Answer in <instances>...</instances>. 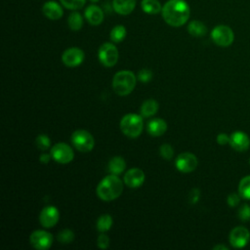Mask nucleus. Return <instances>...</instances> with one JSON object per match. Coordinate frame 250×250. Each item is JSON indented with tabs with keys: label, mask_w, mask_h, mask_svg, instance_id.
Here are the masks:
<instances>
[{
	"label": "nucleus",
	"mask_w": 250,
	"mask_h": 250,
	"mask_svg": "<svg viewBox=\"0 0 250 250\" xmlns=\"http://www.w3.org/2000/svg\"><path fill=\"white\" fill-rule=\"evenodd\" d=\"M67 24H68V27L73 31L80 30L83 25V19L81 15L78 12H72L68 16Z\"/></svg>",
	"instance_id": "25"
},
{
	"label": "nucleus",
	"mask_w": 250,
	"mask_h": 250,
	"mask_svg": "<svg viewBox=\"0 0 250 250\" xmlns=\"http://www.w3.org/2000/svg\"><path fill=\"white\" fill-rule=\"evenodd\" d=\"M161 12L163 20L174 27L185 24L189 18V6L185 0H169Z\"/></svg>",
	"instance_id": "1"
},
{
	"label": "nucleus",
	"mask_w": 250,
	"mask_h": 250,
	"mask_svg": "<svg viewBox=\"0 0 250 250\" xmlns=\"http://www.w3.org/2000/svg\"><path fill=\"white\" fill-rule=\"evenodd\" d=\"M159 154L163 159L170 160L174 156V149L169 144H163L159 147Z\"/></svg>",
	"instance_id": "30"
},
{
	"label": "nucleus",
	"mask_w": 250,
	"mask_h": 250,
	"mask_svg": "<svg viewBox=\"0 0 250 250\" xmlns=\"http://www.w3.org/2000/svg\"><path fill=\"white\" fill-rule=\"evenodd\" d=\"M72 146L81 152H89L95 146V139L90 132L84 129L75 130L70 137Z\"/></svg>",
	"instance_id": "5"
},
{
	"label": "nucleus",
	"mask_w": 250,
	"mask_h": 250,
	"mask_svg": "<svg viewBox=\"0 0 250 250\" xmlns=\"http://www.w3.org/2000/svg\"><path fill=\"white\" fill-rule=\"evenodd\" d=\"M112 224V217L109 214H103L98 218L96 227L99 232H106L111 229Z\"/></svg>",
	"instance_id": "23"
},
{
	"label": "nucleus",
	"mask_w": 250,
	"mask_h": 250,
	"mask_svg": "<svg viewBox=\"0 0 250 250\" xmlns=\"http://www.w3.org/2000/svg\"><path fill=\"white\" fill-rule=\"evenodd\" d=\"M51 159H52V157H51V154H50V153H42V154L40 155V157H39L40 162L43 163V164L49 163V161H50Z\"/></svg>",
	"instance_id": "38"
},
{
	"label": "nucleus",
	"mask_w": 250,
	"mask_h": 250,
	"mask_svg": "<svg viewBox=\"0 0 250 250\" xmlns=\"http://www.w3.org/2000/svg\"><path fill=\"white\" fill-rule=\"evenodd\" d=\"M239 219L243 222H247L250 220V205L243 204L239 207L237 213Z\"/></svg>",
	"instance_id": "34"
},
{
	"label": "nucleus",
	"mask_w": 250,
	"mask_h": 250,
	"mask_svg": "<svg viewBox=\"0 0 250 250\" xmlns=\"http://www.w3.org/2000/svg\"><path fill=\"white\" fill-rule=\"evenodd\" d=\"M54 237L51 232L44 229H37L29 235L30 245L37 250H47L53 244Z\"/></svg>",
	"instance_id": "9"
},
{
	"label": "nucleus",
	"mask_w": 250,
	"mask_h": 250,
	"mask_svg": "<svg viewBox=\"0 0 250 250\" xmlns=\"http://www.w3.org/2000/svg\"><path fill=\"white\" fill-rule=\"evenodd\" d=\"M249 163H250V160H249Z\"/></svg>",
	"instance_id": "41"
},
{
	"label": "nucleus",
	"mask_w": 250,
	"mask_h": 250,
	"mask_svg": "<svg viewBox=\"0 0 250 250\" xmlns=\"http://www.w3.org/2000/svg\"><path fill=\"white\" fill-rule=\"evenodd\" d=\"M43 14L50 20H59L62 16V9L55 1H48L43 5Z\"/></svg>",
	"instance_id": "18"
},
{
	"label": "nucleus",
	"mask_w": 250,
	"mask_h": 250,
	"mask_svg": "<svg viewBox=\"0 0 250 250\" xmlns=\"http://www.w3.org/2000/svg\"><path fill=\"white\" fill-rule=\"evenodd\" d=\"M158 103L153 100V99H148L146 100L140 107V113L143 117L145 118H148L153 116L157 111H158Z\"/></svg>",
	"instance_id": "20"
},
{
	"label": "nucleus",
	"mask_w": 250,
	"mask_h": 250,
	"mask_svg": "<svg viewBox=\"0 0 250 250\" xmlns=\"http://www.w3.org/2000/svg\"><path fill=\"white\" fill-rule=\"evenodd\" d=\"M214 250H218V249H225V250H228V247L227 246H225V245H222V244H220V245H216V246H214V248H213Z\"/></svg>",
	"instance_id": "39"
},
{
	"label": "nucleus",
	"mask_w": 250,
	"mask_h": 250,
	"mask_svg": "<svg viewBox=\"0 0 250 250\" xmlns=\"http://www.w3.org/2000/svg\"><path fill=\"white\" fill-rule=\"evenodd\" d=\"M50 154L53 160L60 164H67L74 158L73 149L65 143H57L50 148Z\"/></svg>",
	"instance_id": "8"
},
{
	"label": "nucleus",
	"mask_w": 250,
	"mask_h": 250,
	"mask_svg": "<svg viewBox=\"0 0 250 250\" xmlns=\"http://www.w3.org/2000/svg\"><path fill=\"white\" fill-rule=\"evenodd\" d=\"M85 59L84 52L77 47L66 49L62 55V62L68 67H76L80 65Z\"/></svg>",
	"instance_id": "12"
},
{
	"label": "nucleus",
	"mask_w": 250,
	"mask_h": 250,
	"mask_svg": "<svg viewBox=\"0 0 250 250\" xmlns=\"http://www.w3.org/2000/svg\"><path fill=\"white\" fill-rule=\"evenodd\" d=\"M85 18L92 25H99L104 21V13L96 5H90L85 10Z\"/></svg>",
	"instance_id": "17"
},
{
	"label": "nucleus",
	"mask_w": 250,
	"mask_h": 250,
	"mask_svg": "<svg viewBox=\"0 0 250 250\" xmlns=\"http://www.w3.org/2000/svg\"><path fill=\"white\" fill-rule=\"evenodd\" d=\"M199 195H200V192H199V189L198 188H192L191 191L189 192V195H188V200L191 204H195L198 199H199Z\"/></svg>",
	"instance_id": "36"
},
{
	"label": "nucleus",
	"mask_w": 250,
	"mask_h": 250,
	"mask_svg": "<svg viewBox=\"0 0 250 250\" xmlns=\"http://www.w3.org/2000/svg\"><path fill=\"white\" fill-rule=\"evenodd\" d=\"M148 134L152 137H160L167 131V123L161 118H153L146 125Z\"/></svg>",
	"instance_id": "16"
},
{
	"label": "nucleus",
	"mask_w": 250,
	"mask_h": 250,
	"mask_svg": "<svg viewBox=\"0 0 250 250\" xmlns=\"http://www.w3.org/2000/svg\"><path fill=\"white\" fill-rule=\"evenodd\" d=\"M60 220L59 209L53 205L44 207L39 214V223L45 229L55 227Z\"/></svg>",
	"instance_id": "11"
},
{
	"label": "nucleus",
	"mask_w": 250,
	"mask_h": 250,
	"mask_svg": "<svg viewBox=\"0 0 250 250\" xmlns=\"http://www.w3.org/2000/svg\"><path fill=\"white\" fill-rule=\"evenodd\" d=\"M74 232L71 229H63L58 233L57 239L62 244H69L74 240Z\"/></svg>",
	"instance_id": "29"
},
{
	"label": "nucleus",
	"mask_w": 250,
	"mask_h": 250,
	"mask_svg": "<svg viewBox=\"0 0 250 250\" xmlns=\"http://www.w3.org/2000/svg\"><path fill=\"white\" fill-rule=\"evenodd\" d=\"M119 127L126 137L131 139L138 138L144 129L143 116L137 113H127L121 118Z\"/></svg>",
	"instance_id": "4"
},
{
	"label": "nucleus",
	"mask_w": 250,
	"mask_h": 250,
	"mask_svg": "<svg viewBox=\"0 0 250 250\" xmlns=\"http://www.w3.org/2000/svg\"><path fill=\"white\" fill-rule=\"evenodd\" d=\"M35 146L38 149L45 151L51 148V140L46 134H39L35 139Z\"/></svg>",
	"instance_id": "28"
},
{
	"label": "nucleus",
	"mask_w": 250,
	"mask_h": 250,
	"mask_svg": "<svg viewBox=\"0 0 250 250\" xmlns=\"http://www.w3.org/2000/svg\"><path fill=\"white\" fill-rule=\"evenodd\" d=\"M152 71L150 69L147 68H143L141 70H139L138 74H137V78L139 81L143 82V83H147L152 79Z\"/></svg>",
	"instance_id": "32"
},
{
	"label": "nucleus",
	"mask_w": 250,
	"mask_h": 250,
	"mask_svg": "<svg viewBox=\"0 0 250 250\" xmlns=\"http://www.w3.org/2000/svg\"><path fill=\"white\" fill-rule=\"evenodd\" d=\"M126 168V161L122 156L116 155L109 159L108 161V170L111 174L120 175L124 172Z\"/></svg>",
	"instance_id": "21"
},
{
	"label": "nucleus",
	"mask_w": 250,
	"mask_h": 250,
	"mask_svg": "<svg viewBox=\"0 0 250 250\" xmlns=\"http://www.w3.org/2000/svg\"><path fill=\"white\" fill-rule=\"evenodd\" d=\"M238 193L242 198L250 200V175L240 180L238 184Z\"/></svg>",
	"instance_id": "26"
},
{
	"label": "nucleus",
	"mask_w": 250,
	"mask_h": 250,
	"mask_svg": "<svg viewBox=\"0 0 250 250\" xmlns=\"http://www.w3.org/2000/svg\"><path fill=\"white\" fill-rule=\"evenodd\" d=\"M137 80V76L132 71L120 70L113 75L112 89L118 96H128L135 89Z\"/></svg>",
	"instance_id": "3"
},
{
	"label": "nucleus",
	"mask_w": 250,
	"mask_h": 250,
	"mask_svg": "<svg viewBox=\"0 0 250 250\" xmlns=\"http://www.w3.org/2000/svg\"><path fill=\"white\" fill-rule=\"evenodd\" d=\"M146 180V175L144 171L140 168H131L125 172L123 176V182L125 186L130 188H137L143 186Z\"/></svg>",
	"instance_id": "14"
},
{
	"label": "nucleus",
	"mask_w": 250,
	"mask_h": 250,
	"mask_svg": "<svg viewBox=\"0 0 250 250\" xmlns=\"http://www.w3.org/2000/svg\"><path fill=\"white\" fill-rule=\"evenodd\" d=\"M86 0H61L62 6L70 10H77L84 6Z\"/></svg>",
	"instance_id": "31"
},
{
	"label": "nucleus",
	"mask_w": 250,
	"mask_h": 250,
	"mask_svg": "<svg viewBox=\"0 0 250 250\" xmlns=\"http://www.w3.org/2000/svg\"><path fill=\"white\" fill-rule=\"evenodd\" d=\"M142 9L145 13L149 15L158 14L162 8L158 0H143L142 1Z\"/></svg>",
	"instance_id": "24"
},
{
	"label": "nucleus",
	"mask_w": 250,
	"mask_h": 250,
	"mask_svg": "<svg viewBox=\"0 0 250 250\" xmlns=\"http://www.w3.org/2000/svg\"><path fill=\"white\" fill-rule=\"evenodd\" d=\"M240 194L239 193H230L229 194L228 198H227V202L228 205L230 207H235L238 205V203L240 202Z\"/></svg>",
	"instance_id": "35"
},
{
	"label": "nucleus",
	"mask_w": 250,
	"mask_h": 250,
	"mask_svg": "<svg viewBox=\"0 0 250 250\" xmlns=\"http://www.w3.org/2000/svg\"><path fill=\"white\" fill-rule=\"evenodd\" d=\"M217 143L219 145H227V144H229V136L225 134V133H220L218 136H217Z\"/></svg>",
	"instance_id": "37"
},
{
	"label": "nucleus",
	"mask_w": 250,
	"mask_h": 250,
	"mask_svg": "<svg viewBox=\"0 0 250 250\" xmlns=\"http://www.w3.org/2000/svg\"><path fill=\"white\" fill-rule=\"evenodd\" d=\"M124 182L118 175L110 174L100 181L96 188V193L103 201H112L118 198L123 191Z\"/></svg>",
	"instance_id": "2"
},
{
	"label": "nucleus",
	"mask_w": 250,
	"mask_h": 250,
	"mask_svg": "<svg viewBox=\"0 0 250 250\" xmlns=\"http://www.w3.org/2000/svg\"><path fill=\"white\" fill-rule=\"evenodd\" d=\"M175 165L177 170L182 173H191L196 169L198 159L191 152H182L177 156Z\"/></svg>",
	"instance_id": "10"
},
{
	"label": "nucleus",
	"mask_w": 250,
	"mask_h": 250,
	"mask_svg": "<svg viewBox=\"0 0 250 250\" xmlns=\"http://www.w3.org/2000/svg\"><path fill=\"white\" fill-rule=\"evenodd\" d=\"M97 245L100 249H107L109 246V236L105 232H100L97 238Z\"/></svg>",
	"instance_id": "33"
},
{
	"label": "nucleus",
	"mask_w": 250,
	"mask_h": 250,
	"mask_svg": "<svg viewBox=\"0 0 250 250\" xmlns=\"http://www.w3.org/2000/svg\"><path fill=\"white\" fill-rule=\"evenodd\" d=\"M91 1H92V2H98L99 0H91Z\"/></svg>",
	"instance_id": "40"
},
{
	"label": "nucleus",
	"mask_w": 250,
	"mask_h": 250,
	"mask_svg": "<svg viewBox=\"0 0 250 250\" xmlns=\"http://www.w3.org/2000/svg\"><path fill=\"white\" fill-rule=\"evenodd\" d=\"M110 39L112 42L114 43H119L121 41H123V39L126 37V28L125 26L119 24V25H115L111 31H110Z\"/></svg>",
	"instance_id": "27"
},
{
	"label": "nucleus",
	"mask_w": 250,
	"mask_h": 250,
	"mask_svg": "<svg viewBox=\"0 0 250 250\" xmlns=\"http://www.w3.org/2000/svg\"><path fill=\"white\" fill-rule=\"evenodd\" d=\"M188 31L194 37H202L207 33V27L199 21H192L188 25Z\"/></svg>",
	"instance_id": "22"
},
{
	"label": "nucleus",
	"mask_w": 250,
	"mask_h": 250,
	"mask_svg": "<svg viewBox=\"0 0 250 250\" xmlns=\"http://www.w3.org/2000/svg\"><path fill=\"white\" fill-rule=\"evenodd\" d=\"M229 243L234 248H243L250 240V232L244 227H235L229 232Z\"/></svg>",
	"instance_id": "13"
},
{
	"label": "nucleus",
	"mask_w": 250,
	"mask_h": 250,
	"mask_svg": "<svg viewBox=\"0 0 250 250\" xmlns=\"http://www.w3.org/2000/svg\"><path fill=\"white\" fill-rule=\"evenodd\" d=\"M136 6V0H113V10L119 15H129Z\"/></svg>",
	"instance_id": "19"
},
{
	"label": "nucleus",
	"mask_w": 250,
	"mask_h": 250,
	"mask_svg": "<svg viewBox=\"0 0 250 250\" xmlns=\"http://www.w3.org/2000/svg\"><path fill=\"white\" fill-rule=\"evenodd\" d=\"M98 58L100 62L105 67H112L116 64L119 53L114 44L105 42L99 48Z\"/></svg>",
	"instance_id": "7"
},
{
	"label": "nucleus",
	"mask_w": 250,
	"mask_h": 250,
	"mask_svg": "<svg viewBox=\"0 0 250 250\" xmlns=\"http://www.w3.org/2000/svg\"><path fill=\"white\" fill-rule=\"evenodd\" d=\"M229 145L234 150L244 151L250 146V139L243 131H235L229 136Z\"/></svg>",
	"instance_id": "15"
},
{
	"label": "nucleus",
	"mask_w": 250,
	"mask_h": 250,
	"mask_svg": "<svg viewBox=\"0 0 250 250\" xmlns=\"http://www.w3.org/2000/svg\"><path fill=\"white\" fill-rule=\"evenodd\" d=\"M211 38L216 45L220 47H229L234 40V33L229 26L219 24L212 29Z\"/></svg>",
	"instance_id": "6"
}]
</instances>
